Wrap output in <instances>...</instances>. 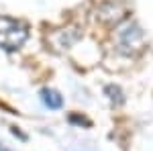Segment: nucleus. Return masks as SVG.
Returning a JSON list of instances; mask_svg holds the SVG:
<instances>
[{"label":"nucleus","instance_id":"obj_1","mask_svg":"<svg viewBox=\"0 0 153 151\" xmlns=\"http://www.w3.org/2000/svg\"><path fill=\"white\" fill-rule=\"evenodd\" d=\"M27 37H29V29L25 23L10 16H0V47L2 49L14 51L23 47Z\"/></svg>","mask_w":153,"mask_h":151},{"label":"nucleus","instance_id":"obj_2","mask_svg":"<svg viewBox=\"0 0 153 151\" xmlns=\"http://www.w3.org/2000/svg\"><path fill=\"white\" fill-rule=\"evenodd\" d=\"M41 100H43L45 106L53 108V110L61 108V104H63V98H61L55 90H49V88H43V90H41Z\"/></svg>","mask_w":153,"mask_h":151},{"label":"nucleus","instance_id":"obj_3","mask_svg":"<svg viewBox=\"0 0 153 151\" xmlns=\"http://www.w3.org/2000/svg\"><path fill=\"white\" fill-rule=\"evenodd\" d=\"M70 121L71 123H80V125H90V123H88V121H86V118H82V116H70Z\"/></svg>","mask_w":153,"mask_h":151}]
</instances>
